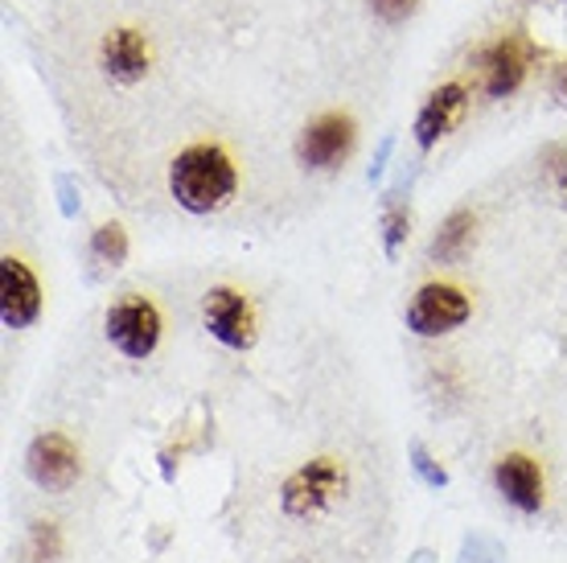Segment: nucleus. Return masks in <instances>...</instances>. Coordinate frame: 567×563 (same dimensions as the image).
Returning <instances> with one entry per match:
<instances>
[{
	"label": "nucleus",
	"mask_w": 567,
	"mask_h": 563,
	"mask_svg": "<svg viewBox=\"0 0 567 563\" xmlns=\"http://www.w3.org/2000/svg\"><path fill=\"white\" fill-rule=\"evenodd\" d=\"M465 103H468V91L461 83H444L436 86L432 95L424 99V108L415 115V144L420 149H436L456 124H461V115H465Z\"/></svg>",
	"instance_id": "obj_9"
},
{
	"label": "nucleus",
	"mask_w": 567,
	"mask_h": 563,
	"mask_svg": "<svg viewBox=\"0 0 567 563\" xmlns=\"http://www.w3.org/2000/svg\"><path fill=\"white\" fill-rule=\"evenodd\" d=\"M148 42H144L136 29H115L112 38L103 42V66L112 74L120 86H132L141 83L144 74H148Z\"/></svg>",
	"instance_id": "obj_12"
},
{
	"label": "nucleus",
	"mask_w": 567,
	"mask_h": 563,
	"mask_svg": "<svg viewBox=\"0 0 567 563\" xmlns=\"http://www.w3.org/2000/svg\"><path fill=\"white\" fill-rule=\"evenodd\" d=\"M526 66H530V50H526V38L511 33V38H502L494 42L489 50L482 54V71H485V91L494 99H506L514 95L526 79Z\"/></svg>",
	"instance_id": "obj_10"
},
{
	"label": "nucleus",
	"mask_w": 567,
	"mask_h": 563,
	"mask_svg": "<svg viewBox=\"0 0 567 563\" xmlns=\"http://www.w3.org/2000/svg\"><path fill=\"white\" fill-rule=\"evenodd\" d=\"M494 485L514 510H523V514H539L543 510V473L535 469L530 457H518V452L502 457L494 465Z\"/></svg>",
	"instance_id": "obj_11"
},
{
	"label": "nucleus",
	"mask_w": 567,
	"mask_h": 563,
	"mask_svg": "<svg viewBox=\"0 0 567 563\" xmlns=\"http://www.w3.org/2000/svg\"><path fill=\"white\" fill-rule=\"evenodd\" d=\"M103 325H107V341L128 358H148L161 341V313L153 309V300H144L136 293L120 296L107 309Z\"/></svg>",
	"instance_id": "obj_3"
},
{
	"label": "nucleus",
	"mask_w": 567,
	"mask_h": 563,
	"mask_svg": "<svg viewBox=\"0 0 567 563\" xmlns=\"http://www.w3.org/2000/svg\"><path fill=\"white\" fill-rule=\"evenodd\" d=\"M415 4L420 0H370V9L383 17L386 25H399V21H408L415 13Z\"/></svg>",
	"instance_id": "obj_17"
},
{
	"label": "nucleus",
	"mask_w": 567,
	"mask_h": 563,
	"mask_svg": "<svg viewBox=\"0 0 567 563\" xmlns=\"http://www.w3.org/2000/svg\"><path fill=\"white\" fill-rule=\"evenodd\" d=\"M341 490H346L341 465L333 457H317V461L300 465L292 478L284 481L280 506H284V514H292V519H309L317 510H326Z\"/></svg>",
	"instance_id": "obj_2"
},
{
	"label": "nucleus",
	"mask_w": 567,
	"mask_h": 563,
	"mask_svg": "<svg viewBox=\"0 0 567 563\" xmlns=\"http://www.w3.org/2000/svg\"><path fill=\"white\" fill-rule=\"evenodd\" d=\"M25 469L42 490H71L79 473H83V461H79V449L71 440L58 437V432H45V437L29 444Z\"/></svg>",
	"instance_id": "obj_7"
},
{
	"label": "nucleus",
	"mask_w": 567,
	"mask_h": 563,
	"mask_svg": "<svg viewBox=\"0 0 567 563\" xmlns=\"http://www.w3.org/2000/svg\"><path fill=\"white\" fill-rule=\"evenodd\" d=\"M91 252H95V259H103L107 268H120L124 264V255H128V235H124V226H100L95 231V239H91Z\"/></svg>",
	"instance_id": "obj_14"
},
{
	"label": "nucleus",
	"mask_w": 567,
	"mask_h": 563,
	"mask_svg": "<svg viewBox=\"0 0 567 563\" xmlns=\"http://www.w3.org/2000/svg\"><path fill=\"white\" fill-rule=\"evenodd\" d=\"M239 173L230 165V156L214 144H194L185 149L169 170V190L177 197V206L189 214H214L223 211L235 197Z\"/></svg>",
	"instance_id": "obj_1"
},
{
	"label": "nucleus",
	"mask_w": 567,
	"mask_h": 563,
	"mask_svg": "<svg viewBox=\"0 0 567 563\" xmlns=\"http://www.w3.org/2000/svg\"><path fill=\"white\" fill-rule=\"evenodd\" d=\"M468 296L456 293L453 284H427L420 288L408 309V329L420 338H440V334H453L456 325L468 321Z\"/></svg>",
	"instance_id": "obj_4"
},
{
	"label": "nucleus",
	"mask_w": 567,
	"mask_h": 563,
	"mask_svg": "<svg viewBox=\"0 0 567 563\" xmlns=\"http://www.w3.org/2000/svg\"><path fill=\"white\" fill-rule=\"evenodd\" d=\"M202 321L214 338L230 346V350H251L256 346V317H251V305L243 300L235 288H210L206 293V305H202Z\"/></svg>",
	"instance_id": "obj_5"
},
{
	"label": "nucleus",
	"mask_w": 567,
	"mask_h": 563,
	"mask_svg": "<svg viewBox=\"0 0 567 563\" xmlns=\"http://www.w3.org/2000/svg\"><path fill=\"white\" fill-rule=\"evenodd\" d=\"M468 239H473V214L453 211L449 218H444V226L436 231V239H432L427 255H432L436 264H453V259H461V252L468 247Z\"/></svg>",
	"instance_id": "obj_13"
},
{
	"label": "nucleus",
	"mask_w": 567,
	"mask_h": 563,
	"mask_svg": "<svg viewBox=\"0 0 567 563\" xmlns=\"http://www.w3.org/2000/svg\"><path fill=\"white\" fill-rule=\"evenodd\" d=\"M58 194H62V214H66V218H74V214H79V202H74L71 177H58Z\"/></svg>",
	"instance_id": "obj_19"
},
{
	"label": "nucleus",
	"mask_w": 567,
	"mask_h": 563,
	"mask_svg": "<svg viewBox=\"0 0 567 563\" xmlns=\"http://www.w3.org/2000/svg\"><path fill=\"white\" fill-rule=\"evenodd\" d=\"M354 149V120L350 115H321L317 124L305 127L297 144L300 165L309 170H338Z\"/></svg>",
	"instance_id": "obj_8"
},
{
	"label": "nucleus",
	"mask_w": 567,
	"mask_h": 563,
	"mask_svg": "<svg viewBox=\"0 0 567 563\" xmlns=\"http://www.w3.org/2000/svg\"><path fill=\"white\" fill-rule=\"evenodd\" d=\"M38 313H42L38 276L21 259L4 255L0 259V321H4V329H29L38 321Z\"/></svg>",
	"instance_id": "obj_6"
},
{
	"label": "nucleus",
	"mask_w": 567,
	"mask_h": 563,
	"mask_svg": "<svg viewBox=\"0 0 567 563\" xmlns=\"http://www.w3.org/2000/svg\"><path fill=\"white\" fill-rule=\"evenodd\" d=\"M564 194H567V173H564Z\"/></svg>",
	"instance_id": "obj_21"
},
{
	"label": "nucleus",
	"mask_w": 567,
	"mask_h": 563,
	"mask_svg": "<svg viewBox=\"0 0 567 563\" xmlns=\"http://www.w3.org/2000/svg\"><path fill=\"white\" fill-rule=\"evenodd\" d=\"M551 95L567 108V62L559 66V71H555V79H551Z\"/></svg>",
	"instance_id": "obj_20"
},
{
	"label": "nucleus",
	"mask_w": 567,
	"mask_h": 563,
	"mask_svg": "<svg viewBox=\"0 0 567 563\" xmlns=\"http://www.w3.org/2000/svg\"><path fill=\"white\" fill-rule=\"evenodd\" d=\"M391 149H395V141H391V136H386V141L379 144V153H374V165H370V182H383L386 161H391Z\"/></svg>",
	"instance_id": "obj_18"
},
{
	"label": "nucleus",
	"mask_w": 567,
	"mask_h": 563,
	"mask_svg": "<svg viewBox=\"0 0 567 563\" xmlns=\"http://www.w3.org/2000/svg\"><path fill=\"white\" fill-rule=\"evenodd\" d=\"M412 469L420 473V481H424V485H432V490H444V485H449V473H444V469L427 457L424 444H412Z\"/></svg>",
	"instance_id": "obj_16"
},
{
	"label": "nucleus",
	"mask_w": 567,
	"mask_h": 563,
	"mask_svg": "<svg viewBox=\"0 0 567 563\" xmlns=\"http://www.w3.org/2000/svg\"><path fill=\"white\" fill-rule=\"evenodd\" d=\"M408 226H412V214H408V206H386V218H383V252L386 259H395L399 247H403V239H408Z\"/></svg>",
	"instance_id": "obj_15"
}]
</instances>
